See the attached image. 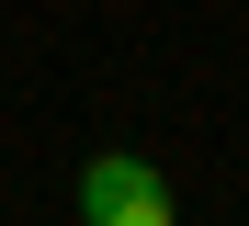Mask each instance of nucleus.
Segmentation results:
<instances>
[{"label": "nucleus", "mask_w": 249, "mask_h": 226, "mask_svg": "<svg viewBox=\"0 0 249 226\" xmlns=\"http://www.w3.org/2000/svg\"><path fill=\"white\" fill-rule=\"evenodd\" d=\"M68 204L91 215V226H170L181 192H170V170L136 158V147H91V170L68 181Z\"/></svg>", "instance_id": "obj_1"}]
</instances>
